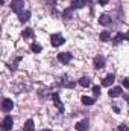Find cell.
Here are the masks:
<instances>
[{
	"label": "cell",
	"mask_w": 129,
	"mask_h": 131,
	"mask_svg": "<svg viewBox=\"0 0 129 131\" xmlns=\"http://www.w3.org/2000/svg\"><path fill=\"white\" fill-rule=\"evenodd\" d=\"M24 8V2L23 0H12L11 2V9L17 14H21V9Z\"/></svg>",
	"instance_id": "1"
},
{
	"label": "cell",
	"mask_w": 129,
	"mask_h": 131,
	"mask_svg": "<svg viewBox=\"0 0 129 131\" xmlns=\"http://www.w3.org/2000/svg\"><path fill=\"white\" fill-rule=\"evenodd\" d=\"M50 41H52V44L55 46V47H58V46H61V44H64V37H61L59 34H53L52 37H50Z\"/></svg>",
	"instance_id": "2"
},
{
	"label": "cell",
	"mask_w": 129,
	"mask_h": 131,
	"mask_svg": "<svg viewBox=\"0 0 129 131\" xmlns=\"http://www.w3.org/2000/svg\"><path fill=\"white\" fill-rule=\"evenodd\" d=\"M12 125H14L12 116H6V117L3 119V131H11L12 130Z\"/></svg>",
	"instance_id": "3"
},
{
	"label": "cell",
	"mask_w": 129,
	"mask_h": 131,
	"mask_svg": "<svg viewBox=\"0 0 129 131\" xmlns=\"http://www.w3.org/2000/svg\"><path fill=\"white\" fill-rule=\"evenodd\" d=\"M58 60L62 63V64H68L71 61V53L68 52H64V53H58Z\"/></svg>",
	"instance_id": "4"
},
{
	"label": "cell",
	"mask_w": 129,
	"mask_h": 131,
	"mask_svg": "<svg viewBox=\"0 0 129 131\" xmlns=\"http://www.w3.org/2000/svg\"><path fill=\"white\" fill-rule=\"evenodd\" d=\"M99 23H100L102 26H109V25H111V17H109L108 14H102L100 18H99Z\"/></svg>",
	"instance_id": "5"
},
{
	"label": "cell",
	"mask_w": 129,
	"mask_h": 131,
	"mask_svg": "<svg viewBox=\"0 0 129 131\" xmlns=\"http://www.w3.org/2000/svg\"><path fill=\"white\" fill-rule=\"evenodd\" d=\"M114 75H106L103 79H102V85L103 87H109V85H112V82H114Z\"/></svg>",
	"instance_id": "6"
},
{
	"label": "cell",
	"mask_w": 129,
	"mask_h": 131,
	"mask_svg": "<svg viewBox=\"0 0 129 131\" xmlns=\"http://www.w3.org/2000/svg\"><path fill=\"white\" fill-rule=\"evenodd\" d=\"M88 125H90V122L87 119H84V121H81V122L76 124V130L78 131H87L88 130Z\"/></svg>",
	"instance_id": "7"
},
{
	"label": "cell",
	"mask_w": 129,
	"mask_h": 131,
	"mask_svg": "<svg viewBox=\"0 0 129 131\" xmlns=\"http://www.w3.org/2000/svg\"><path fill=\"white\" fill-rule=\"evenodd\" d=\"M94 67L96 69H103L105 67V58L102 55H97L96 58H94Z\"/></svg>",
	"instance_id": "8"
},
{
	"label": "cell",
	"mask_w": 129,
	"mask_h": 131,
	"mask_svg": "<svg viewBox=\"0 0 129 131\" xmlns=\"http://www.w3.org/2000/svg\"><path fill=\"white\" fill-rule=\"evenodd\" d=\"M12 107H14V102H12L11 99H3V102H2V108H3L5 111H11Z\"/></svg>",
	"instance_id": "9"
},
{
	"label": "cell",
	"mask_w": 129,
	"mask_h": 131,
	"mask_svg": "<svg viewBox=\"0 0 129 131\" xmlns=\"http://www.w3.org/2000/svg\"><path fill=\"white\" fill-rule=\"evenodd\" d=\"M52 99H53V102H55V105L61 110V111H64V105H62V102H61V99L58 96V93H53L52 95Z\"/></svg>",
	"instance_id": "10"
},
{
	"label": "cell",
	"mask_w": 129,
	"mask_h": 131,
	"mask_svg": "<svg viewBox=\"0 0 129 131\" xmlns=\"http://www.w3.org/2000/svg\"><path fill=\"white\" fill-rule=\"evenodd\" d=\"M85 6V0H71V8L73 9H81Z\"/></svg>",
	"instance_id": "11"
},
{
	"label": "cell",
	"mask_w": 129,
	"mask_h": 131,
	"mask_svg": "<svg viewBox=\"0 0 129 131\" xmlns=\"http://www.w3.org/2000/svg\"><path fill=\"white\" fill-rule=\"evenodd\" d=\"M122 95V87H112L111 90H109V96L111 98H117V96H120Z\"/></svg>",
	"instance_id": "12"
},
{
	"label": "cell",
	"mask_w": 129,
	"mask_h": 131,
	"mask_svg": "<svg viewBox=\"0 0 129 131\" xmlns=\"http://www.w3.org/2000/svg\"><path fill=\"white\" fill-rule=\"evenodd\" d=\"M23 131H35V127H33V121L29 119L24 122V127H23Z\"/></svg>",
	"instance_id": "13"
},
{
	"label": "cell",
	"mask_w": 129,
	"mask_h": 131,
	"mask_svg": "<svg viewBox=\"0 0 129 131\" xmlns=\"http://www.w3.org/2000/svg\"><path fill=\"white\" fill-rule=\"evenodd\" d=\"M29 17H31V12H29V11H24V12H21V14L18 15V18H20V21H21V23L28 21V20H29Z\"/></svg>",
	"instance_id": "14"
},
{
	"label": "cell",
	"mask_w": 129,
	"mask_h": 131,
	"mask_svg": "<svg viewBox=\"0 0 129 131\" xmlns=\"http://www.w3.org/2000/svg\"><path fill=\"white\" fill-rule=\"evenodd\" d=\"M79 84H81L82 87H88V85L91 84V79H90V78H87V76H82V78L79 79Z\"/></svg>",
	"instance_id": "15"
},
{
	"label": "cell",
	"mask_w": 129,
	"mask_h": 131,
	"mask_svg": "<svg viewBox=\"0 0 129 131\" xmlns=\"http://www.w3.org/2000/svg\"><path fill=\"white\" fill-rule=\"evenodd\" d=\"M71 11H73V8H71V6H70V8H67V9H64V12H62L64 20H70V18H71Z\"/></svg>",
	"instance_id": "16"
},
{
	"label": "cell",
	"mask_w": 129,
	"mask_h": 131,
	"mask_svg": "<svg viewBox=\"0 0 129 131\" xmlns=\"http://www.w3.org/2000/svg\"><path fill=\"white\" fill-rule=\"evenodd\" d=\"M21 35H23V38H32L33 37V31L31 29V28H28V29H24V31L21 32Z\"/></svg>",
	"instance_id": "17"
},
{
	"label": "cell",
	"mask_w": 129,
	"mask_h": 131,
	"mask_svg": "<svg viewBox=\"0 0 129 131\" xmlns=\"http://www.w3.org/2000/svg\"><path fill=\"white\" fill-rule=\"evenodd\" d=\"M61 85H65V87H74V82L68 81V79H67V76H64V78L61 79Z\"/></svg>",
	"instance_id": "18"
},
{
	"label": "cell",
	"mask_w": 129,
	"mask_h": 131,
	"mask_svg": "<svg viewBox=\"0 0 129 131\" xmlns=\"http://www.w3.org/2000/svg\"><path fill=\"white\" fill-rule=\"evenodd\" d=\"M82 104H84V105H93V104H94V99L88 98V96H82Z\"/></svg>",
	"instance_id": "19"
},
{
	"label": "cell",
	"mask_w": 129,
	"mask_h": 131,
	"mask_svg": "<svg viewBox=\"0 0 129 131\" xmlns=\"http://www.w3.org/2000/svg\"><path fill=\"white\" fill-rule=\"evenodd\" d=\"M109 38H111V35H109L108 31H103L100 34V41H109Z\"/></svg>",
	"instance_id": "20"
},
{
	"label": "cell",
	"mask_w": 129,
	"mask_h": 131,
	"mask_svg": "<svg viewBox=\"0 0 129 131\" xmlns=\"http://www.w3.org/2000/svg\"><path fill=\"white\" fill-rule=\"evenodd\" d=\"M41 49H43V47H41L40 44H36V43H32V44H31V50H32V52H35V53L41 52Z\"/></svg>",
	"instance_id": "21"
},
{
	"label": "cell",
	"mask_w": 129,
	"mask_h": 131,
	"mask_svg": "<svg viewBox=\"0 0 129 131\" xmlns=\"http://www.w3.org/2000/svg\"><path fill=\"white\" fill-rule=\"evenodd\" d=\"M122 40H125V35H122V34H117V35H115V38H114V44H119Z\"/></svg>",
	"instance_id": "22"
},
{
	"label": "cell",
	"mask_w": 129,
	"mask_h": 131,
	"mask_svg": "<svg viewBox=\"0 0 129 131\" xmlns=\"http://www.w3.org/2000/svg\"><path fill=\"white\" fill-rule=\"evenodd\" d=\"M93 93H94V96H97V98H99V96H100V87H93Z\"/></svg>",
	"instance_id": "23"
},
{
	"label": "cell",
	"mask_w": 129,
	"mask_h": 131,
	"mask_svg": "<svg viewBox=\"0 0 129 131\" xmlns=\"http://www.w3.org/2000/svg\"><path fill=\"white\" fill-rule=\"evenodd\" d=\"M119 131H129V128L125 124H122V125H119Z\"/></svg>",
	"instance_id": "24"
},
{
	"label": "cell",
	"mask_w": 129,
	"mask_h": 131,
	"mask_svg": "<svg viewBox=\"0 0 129 131\" xmlns=\"http://www.w3.org/2000/svg\"><path fill=\"white\" fill-rule=\"evenodd\" d=\"M123 85H125L126 89H129V78H125V79H123Z\"/></svg>",
	"instance_id": "25"
},
{
	"label": "cell",
	"mask_w": 129,
	"mask_h": 131,
	"mask_svg": "<svg viewBox=\"0 0 129 131\" xmlns=\"http://www.w3.org/2000/svg\"><path fill=\"white\" fill-rule=\"evenodd\" d=\"M97 2H99V3H100V5H102V6H105V5H106V3H108V0H97Z\"/></svg>",
	"instance_id": "26"
},
{
	"label": "cell",
	"mask_w": 129,
	"mask_h": 131,
	"mask_svg": "<svg viewBox=\"0 0 129 131\" xmlns=\"http://www.w3.org/2000/svg\"><path fill=\"white\" fill-rule=\"evenodd\" d=\"M46 2H50L52 5H55V3H56V0H46Z\"/></svg>",
	"instance_id": "27"
},
{
	"label": "cell",
	"mask_w": 129,
	"mask_h": 131,
	"mask_svg": "<svg viewBox=\"0 0 129 131\" xmlns=\"http://www.w3.org/2000/svg\"><path fill=\"white\" fill-rule=\"evenodd\" d=\"M125 40H129V32H128V34H125Z\"/></svg>",
	"instance_id": "28"
},
{
	"label": "cell",
	"mask_w": 129,
	"mask_h": 131,
	"mask_svg": "<svg viewBox=\"0 0 129 131\" xmlns=\"http://www.w3.org/2000/svg\"><path fill=\"white\" fill-rule=\"evenodd\" d=\"M41 131H52V130H41Z\"/></svg>",
	"instance_id": "29"
}]
</instances>
